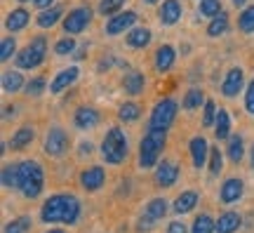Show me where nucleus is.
Instances as JSON below:
<instances>
[{"instance_id": "1", "label": "nucleus", "mask_w": 254, "mask_h": 233, "mask_svg": "<svg viewBox=\"0 0 254 233\" xmlns=\"http://www.w3.org/2000/svg\"><path fill=\"white\" fill-rule=\"evenodd\" d=\"M80 217V203L75 196L68 193H57L40 210V219L45 224H75Z\"/></svg>"}, {"instance_id": "2", "label": "nucleus", "mask_w": 254, "mask_h": 233, "mask_svg": "<svg viewBox=\"0 0 254 233\" xmlns=\"http://www.w3.org/2000/svg\"><path fill=\"white\" fill-rule=\"evenodd\" d=\"M165 142H167V132L165 130H151L139 144V165L148 170V167H155L158 160H160V153L165 149Z\"/></svg>"}, {"instance_id": "3", "label": "nucleus", "mask_w": 254, "mask_h": 233, "mask_svg": "<svg viewBox=\"0 0 254 233\" xmlns=\"http://www.w3.org/2000/svg\"><path fill=\"white\" fill-rule=\"evenodd\" d=\"M19 177H21V193L28 198V200H33L43 193V186H45V172L40 167V162L36 160H24L19 162Z\"/></svg>"}, {"instance_id": "4", "label": "nucleus", "mask_w": 254, "mask_h": 233, "mask_svg": "<svg viewBox=\"0 0 254 233\" xmlns=\"http://www.w3.org/2000/svg\"><path fill=\"white\" fill-rule=\"evenodd\" d=\"M101 155L111 165H120L127 158V137L120 127H111L104 142H101Z\"/></svg>"}, {"instance_id": "5", "label": "nucleus", "mask_w": 254, "mask_h": 233, "mask_svg": "<svg viewBox=\"0 0 254 233\" xmlns=\"http://www.w3.org/2000/svg\"><path fill=\"white\" fill-rule=\"evenodd\" d=\"M45 54H47V40L43 36L33 38V40L17 54V66L19 69H36V66H40V64L45 62Z\"/></svg>"}, {"instance_id": "6", "label": "nucleus", "mask_w": 254, "mask_h": 233, "mask_svg": "<svg viewBox=\"0 0 254 233\" xmlns=\"http://www.w3.org/2000/svg\"><path fill=\"white\" fill-rule=\"evenodd\" d=\"M177 111H179V104L174 101V99H163V101H158L153 108V113H151V123L148 127L151 130H170L174 123V118H177Z\"/></svg>"}, {"instance_id": "7", "label": "nucleus", "mask_w": 254, "mask_h": 233, "mask_svg": "<svg viewBox=\"0 0 254 233\" xmlns=\"http://www.w3.org/2000/svg\"><path fill=\"white\" fill-rule=\"evenodd\" d=\"M90 21H92L90 7H75L64 19V31H66V36H78V33H82V31L87 28Z\"/></svg>"}, {"instance_id": "8", "label": "nucleus", "mask_w": 254, "mask_h": 233, "mask_svg": "<svg viewBox=\"0 0 254 233\" xmlns=\"http://www.w3.org/2000/svg\"><path fill=\"white\" fill-rule=\"evenodd\" d=\"M134 21H136V12H132V9L118 12V14H113V17L106 21V33H109V36H118L123 31H132Z\"/></svg>"}, {"instance_id": "9", "label": "nucleus", "mask_w": 254, "mask_h": 233, "mask_svg": "<svg viewBox=\"0 0 254 233\" xmlns=\"http://www.w3.org/2000/svg\"><path fill=\"white\" fill-rule=\"evenodd\" d=\"M179 179V165L174 160H163L155 167V184L163 188L174 186V181Z\"/></svg>"}, {"instance_id": "10", "label": "nucleus", "mask_w": 254, "mask_h": 233, "mask_svg": "<svg viewBox=\"0 0 254 233\" xmlns=\"http://www.w3.org/2000/svg\"><path fill=\"white\" fill-rule=\"evenodd\" d=\"M68 146V137L62 127H52L45 137V153L47 155H62Z\"/></svg>"}, {"instance_id": "11", "label": "nucleus", "mask_w": 254, "mask_h": 233, "mask_svg": "<svg viewBox=\"0 0 254 233\" xmlns=\"http://www.w3.org/2000/svg\"><path fill=\"white\" fill-rule=\"evenodd\" d=\"M73 125L80 127V130H90V127L99 125V111L92 106H80L73 116Z\"/></svg>"}, {"instance_id": "12", "label": "nucleus", "mask_w": 254, "mask_h": 233, "mask_svg": "<svg viewBox=\"0 0 254 233\" xmlns=\"http://www.w3.org/2000/svg\"><path fill=\"white\" fill-rule=\"evenodd\" d=\"M78 76H80L78 66H68V69L59 71V73H57V78L52 80V85H50V92H55V94L64 92L66 87H68V85H73V82L78 80Z\"/></svg>"}, {"instance_id": "13", "label": "nucleus", "mask_w": 254, "mask_h": 233, "mask_svg": "<svg viewBox=\"0 0 254 233\" xmlns=\"http://www.w3.org/2000/svg\"><path fill=\"white\" fill-rule=\"evenodd\" d=\"M104 181H106L104 167H87V170L80 174V184L85 191H97V188L104 186Z\"/></svg>"}, {"instance_id": "14", "label": "nucleus", "mask_w": 254, "mask_h": 233, "mask_svg": "<svg viewBox=\"0 0 254 233\" xmlns=\"http://www.w3.org/2000/svg\"><path fill=\"white\" fill-rule=\"evenodd\" d=\"M243 69H231V71L226 73V78H224V82H221V92H224V97H236L238 92H240V87H243Z\"/></svg>"}, {"instance_id": "15", "label": "nucleus", "mask_w": 254, "mask_h": 233, "mask_svg": "<svg viewBox=\"0 0 254 233\" xmlns=\"http://www.w3.org/2000/svg\"><path fill=\"white\" fill-rule=\"evenodd\" d=\"M158 17H160V21L167 24V26L177 24V21L182 19V2H179V0H165L163 7L158 9Z\"/></svg>"}, {"instance_id": "16", "label": "nucleus", "mask_w": 254, "mask_h": 233, "mask_svg": "<svg viewBox=\"0 0 254 233\" xmlns=\"http://www.w3.org/2000/svg\"><path fill=\"white\" fill-rule=\"evenodd\" d=\"M243 179H236V177H231V179L224 181V186H221V203H226V205H231V203H238L240 200V196H243Z\"/></svg>"}, {"instance_id": "17", "label": "nucleus", "mask_w": 254, "mask_h": 233, "mask_svg": "<svg viewBox=\"0 0 254 233\" xmlns=\"http://www.w3.org/2000/svg\"><path fill=\"white\" fill-rule=\"evenodd\" d=\"M207 139H202V137H193L190 139V158H193V165L195 167H202L205 162H207Z\"/></svg>"}, {"instance_id": "18", "label": "nucleus", "mask_w": 254, "mask_h": 233, "mask_svg": "<svg viewBox=\"0 0 254 233\" xmlns=\"http://www.w3.org/2000/svg\"><path fill=\"white\" fill-rule=\"evenodd\" d=\"M165 212H167V200H165V198H153V200H148V205L144 207V217L151 219L153 224H158V222L163 219Z\"/></svg>"}, {"instance_id": "19", "label": "nucleus", "mask_w": 254, "mask_h": 233, "mask_svg": "<svg viewBox=\"0 0 254 233\" xmlns=\"http://www.w3.org/2000/svg\"><path fill=\"white\" fill-rule=\"evenodd\" d=\"M174 59H177L174 47L172 45H163L158 52H155V69H158L160 73L170 71V69H172V64H174Z\"/></svg>"}, {"instance_id": "20", "label": "nucleus", "mask_w": 254, "mask_h": 233, "mask_svg": "<svg viewBox=\"0 0 254 233\" xmlns=\"http://www.w3.org/2000/svg\"><path fill=\"white\" fill-rule=\"evenodd\" d=\"M243 224V219L238 212H224L217 219V233H236Z\"/></svg>"}, {"instance_id": "21", "label": "nucleus", "mask_w": 254, "mask_h": 233, "mask_svg": "<svg viewBox=\"0 0 254 233\" xmlns=\"http://www.w3.org/2000/svg\"><path fill=\"white\" fill-rule=\"evenodd\" d=\"M195 205H198V193L195 191H184L182 196H177V200H174V212L177 215H186Z\"/></svg>"}, {"instance_id": "22", "label": "nucleus", "mask_w": 254, "mask_h": 233, "mask_svg": "<svg viewBox=\"0 0 254 233\" xmlns=\"http://www.w3.org/2000/svg\"><path fill=\"white\" fill-rule=\"evenodd\" d=\"M33 137H36V132H33V127H19L17 132H14V137H12V142H9V146L14 149V151H21V149H26L28 144L33 142Z\"/></svg>"}, {"instance_id": "23", "label": "nucleus", "mask_w": 254, "mask_h": 233, "mask_svg": "<svg viewBox=\"0 0 254 233\" xmlns=\"http://www.w3.org/2000/svg\"><path fill=\"white\" fill-rule=\"evenodd\" d=\"M151 31L148 28H132L127 33V45L129 47H136V50H144L148 43H151Z\"/></svg>"}, {"instance_id": "24", "label": "nucleus", "mask_w": 254, "mask_h": 233, "mask_svg": "<svg viewBox=\"0 0 254 233\" xmlns=\"http://www.w3.org/2000/svg\"><path fill=\"white\" fill-rule=\"evenodd\" d=\"M144 85H146V78L141 76L139 71H132L125 76V80H123V87H125L127 94H139V92H144Z\"/></svg>"}, {"instance_id": "25", "label": "nucleus", "mask_w": 254, "mask_h": 233, "mask_svg": "<svg viewBox=\"0 0 254 233\" xmlns=\"http://www.w3.org/2000/svg\"><path fill=\"white\" fill-rule=\"evenodd\" d=\"M28 12L24 7H17V9H12L9 12V17L7 21H5V26H7V31H21V28L28 24Z\"/></svg>"}, {"instance_id": "26", "label": "nucleus", "mask_w": 254, "mask_h": 233, "mask_svg": "<svg viewBox=\"0 0 254 233\" xmlns=\"http://www.w3.org/2000/svg\"><path fill=\"white\" fill-rule=\"evenodd\" d=\"M0 181L5 188H19L21 184V177H19V162L17 165H5L2 167V174H0Z\"/></svg>"}, {"instance_id": "27", "label": "nucleus", "mask_w": 254, "mask_h": 233, "mask_svg": "<svg viewBox=\"0 0 254 233\" xmlns=\"http://www.w3.org/2000/svg\"><path fill=\"white\" fill-rule=\"evenodd\" d=\"M214 135H217V139H228L231 137V116H228L224 108H219V113H217Z\"/></svg>"}, {"instance_id": "28", "label": "nucleus", "mask_w": 254, "mask_h": 233, "mask_svg": "<svg viewBox=\"0 0 254 233\" xmlns=\"http://www.w3.org/2000/svg\"><path fill=\"white\" fill-rule=\"evenodd\" d=\"M207 101H205V92L200 90V87H193V90L186 92V97H184V108L186 111H195V108L205 106Z\"/></svg>"}, {"instance_id": "29", "label": "nucleus", "mask_w": 254, "mask_h": 233, "mask_svg": "<svg viewBox=\"0 0 254 233\" xmlns=\"http://www.w3.org/2000/svg\"><path fill=\"white\" fill-rule=\"evenodd\" d=\"M139 116H141L139 104H134V101H125V104H120L118 118L123 120V123H134V120H139Z\"/></svg>"}, {"instance_id": "30", "label": "nucleus", "mask_w": 254, "mask_h": 233, "mask_svg": "<svg viewBox=\"0 0 254 233\" xmlns=\"http://www.w3.org/2000/svg\"><path fill=\"white\" fill-rule=\"evenodd\" d=\"M62 14H64L62 7H47L45 12H40V14H38V26H43V28L55 26L57 21L62 19Z\"/></svg>"}, {"instance_id": "31", "label": "nucleus", "mask_w": 254, "mask_h": 233, "mask_svg": "<svg viewBox=\"0 0 254 233\" xmlns=\"http://www.w3.org/2000/svg\"><path fill=\"white\" fill-rule=\"evenodd\" d=\"M245 155V144H243V137L240 135H233L228 139V158L233 162H240Z\"/></svg>"}, {"instance_id": "32", "label": "nucleus", "mask_w": 254, "mask_h": 233, "mask_svg": "<svg viewBox=\"0 0 254 233\" xmlns=\"http://www.w3.org/2000/svg\"><path fill=\"white\" fill-rule=\"evenodd\" d=\"M24 87V78L19 71H7L2 76V90L5 92H19Z\"/></svg>"}, {"instance_id": "33", "label": "nucleus", "mask_w": 254, "mask_h": 233, "mask_svg": "<svg viewBox=\"0 0 254 233\" xmlns=\"http://www.w3.org/2000/svg\"><path fill=\"white\" fill-rule=\"evenodd\" d=\"M190 233H217V222L209 215H200L193 222V231Z\"/></svg>"}, {"instance_id": "34", "label": "nucleus", "mask_w": 254, "mask_h": 233, "mask_svg": "<svg viewBox=\"0 0 254 233\" xmlns=\"http://www.w3.org/2000/svg\"><path fill=\"white\" fill-rule=\"evenodd\" d=\"M226 31H228V14L226 12H221L219 17L212 19V24L207 26V36L217 38V36H224Z\"/></svg>"}, {"instance_id": "35", "label": "nucleus", "mask_w": 254, "mask_h": 233, "mask_svg": "<svg viewBox=\"0 0 254 233\" xmlns=\"http://www.w3.org/2000/svg\"><path fill=\"white\" fill-rule=\"evenodd\" d=\"M224 9H221V0H200V14L202 17H219Z\"/></svg>"}, {"instance_id": "36", "label": "nucleus", "mask_w": 254, "mask_h": 233, "mask_svg": "<svg viewBox=\"0 0 254 233\" xmlns=\"http://www.w3.org/2000/svg\"><path fill=\"white\" fill-rule=\"evenodd\" d=\"M238 26H240V31H245V33H254V5L252 7H247L245 12L240 14Z\"/></svg>"}, {"instance_id": "37", "label": "nucleus", "mask_w": 254, "mask_h": 233, "mask_svg": "<svg viewBox=\"0 0 254 233\" xmlns=\"http://www.w3.org/2000/svg\"><path fill=\"white\" fill-rule=\"evenodd\" d=\"M47 87V82L45 78H33V80H28L26 82V87H24V92H26L28 97H38V94H43Z\"/></svg>"}, {"instance_id": "38", "label": "nucleus", "mask_w": 254, "mask_h": 233, "mask_svg": "<svg viewBox=\"0 0 254 233\" xmlns=\"http://www.w3.org/2000/svg\"><path fill=\"white\" fill-rule=\"evenodd\" d=\"M28 231H31V219L28 217H19L5 229V233H28Z\"/></svg>"}, {"instance_id": "39", "label": "nucleus", "mask_w": 254, "mask_h": 233, "mask_svg": "<svg viewBox=\"0 0 254 233\" xmlns=\"http://www.w3.org/2000/svg\"><path fill=\"white\" fill-rule=\"evenodd\" d=\"M217 104H214V101H207V104H205V113H202V125L205 127H212L214 125V123H217Z\"/></svg>"}, {"instance_id": "40", "label": "nucleus", "mask_w": 254, "mask_h": 233, "mask_svg": "<svg viewBox=\"0 0 254 233\" xmlns=\"http://www.w3.org/2000/svg\"><path fill=\"white\" fill-rule=\"evenodd\" d=\"M125 0H99V12L106 17V14H116L120 7H123Z\"/></svg>"}, {"instance_id": "41", "label": "nucleus", "mask_w": 254, "mask_h": 233, "mask_svg": "<svg viewBox=\"0 0 254 233\" xmlns=\"http://www.w3.org/2000/svg\"><path fill=\"white\" fill-rule=\"evenodd\" d=\"M221 167H224L221 151H219V149H212V151H209V172H212V174H219Z\"/></svg>"}, {"instance_id": "42", "label": "nucleus", "mask_w": 254, "mask_h": 233, "mask_svg": "<svg viewBox=\"0 0 254 233\" xmlns=\"http://www.w3.org/2000/svg\"><path fill=\"white\" fill-rule=\"evenodd\" d=\"M14 50H17V40H14L12 36L5 38V40H2V45H0V59H2V62H7L9 57L14 54Z\"/></svg>"}, {"instance_id": "43", "label": "nucleus", "mask_w": 254, "mask_h": 233, "mask_svg": "<svg viewBox=\"0 0 254 233\" xmlns=\"http://www.w3.org/2000/svg\"><path fill=\"white\" fill-rule=\"evenodd\" d=\"M73 50H75V40H73L71 36L62 38V40H59V43L55 45V52L57 54H71Z\"/></svg>"}, {"instance_id": "44", "label": "nucleus", "mask_w": 254, "mask_h": 233, "mask_svg": "<svg viewBox=\"0 0 254 233\" xmlns=\"http://www.w3.org/2000/svg\"><path fill=\"white\" fill-rule=\"evenodd\" d=\"M245 108H247V113H252L254 116V78H252V82H250V87H247V92H245Z\"/></svg>"}, {"instance_id": "45", "label": "nucleus", "mask_w": 254, "mask_h": 233, "mask_svg": "<svg viewBox=\"0 0 254 233\" xmlns=\"http://www.w3.org/2000/svg\"><path fill=\"white\" fill-rule=\"evenodd\" d=\"M167 233H186V226H184V222H172L167 226Z\"/></svg>"}, {"instance_id": "46", "label": "nucleus", "mask_w": 254, "mask_h": 233, "mask_svg": "<svg viewBox=\"0 0 254 233\" xmlns=\"http://www.w3.org/2000/svg\"><path fill=\"white\" fill-rule=\"evenodd\" d=\"M33 2H36L38 7H43V9H47V7H52V2H55V0H33Z\"/></svg>"}, {"instance_id": "47", "label": "nucleus", "mask_w": 254, "mask_h": 233, "mask_svg": "<svg viewBox=\"0 0 254 233\" xmlns=\"http://www.w3.org/2000/svg\"><path fill=\"white\" fill-rule=\"evenodd\" d=\"M9 116H14V106L9 108V106H5V120H7Z\"/></svg>"}, {"instance_id": "48", "label": "nucleus", "mask_w": 254, "mask_h": 233, "mask_svg": "<svg viewBox=\"0 0 254 233\" xmlns=\"http://www.w3.org/2000/svg\"><path fill=\"white\" fill-rule=\"evenodd\" d=\"M233 5H238V7H243V5H245V0H233Z\"/></svg>"}, {"instance_id": "49", "label": "nucleus", "mask_w": 254, "mask_h": 233, "mask_svg": "<svg viewBox=\"0 0 254 233\" xmlns=\"http://www.w3.org/2000/svg\"><path fill=\"white\" fill-rule=\"evenodd\" d=\"M50 233H64V231H62V229H52V231H50Z\"/></svg>"}, {"instance_id": "50", "label": "nucleus", "mask_w": 254, "mask_h": 233, "mask_svg": "<svg viewBox=\"0 0 254 233\" xmlns=\"http://www.w3.org/2000/svg\"><path fill=\"white\" fill-rule=\"evenodd\" d=\"M144 2H148V5H153V2H158V0H144Z\"/></svg>"}, {"instance_id": "51", "label": "nucleus", "mask_w": 254, "mask_h": 233, "mask_svg": "<svg viewBox=\"0 0 254 233\" xmlns=\"http://www.w3.org/2000/svg\"><path fill=\"white\" fill-rule=\"evenodd\" d=\"M252 165H254V149H252Z\"/></svg>"}, {"instance_id": "52", "label": "nucleus", "mask_w": 254, "mask_h": 233, "mask_svg": "<svg viewBox=\"0 0 254 233\" xmlns=\"http://www.w3.org/2000/svg\"><path fill=\"white\" fill-rule=\"evenodd\" d=\"M19 2H26V0H19Z\"/></svg>"}]
</instances>
